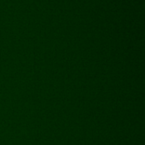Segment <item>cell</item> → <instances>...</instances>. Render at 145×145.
<instances>
[]
</instances>
